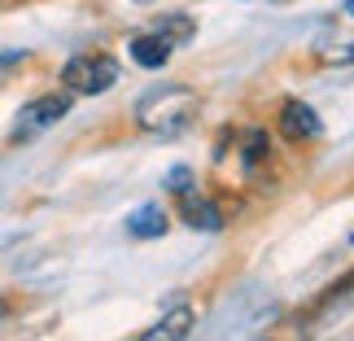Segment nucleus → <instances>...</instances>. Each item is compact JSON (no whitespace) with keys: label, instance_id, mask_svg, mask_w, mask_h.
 I'll return each instance as SVG.
<instances>
[{"label":"nucleus","instance_id":"nucleus-1","mask_svg":"<svg viewBox=\"0 0 354 341\" xmlns=\"http://www.w3.org/2000/svg\"><path fill=\"white\" fill-rule=\"evenodd\" d=\"M197 114V92L184 84H158L136 105V127L149 136H180Z\"/></svg>","mask_w":354,"mask_h":341},{"label":"nucleus","instance_id":"nucleus-2","mask_svg":"<svg viewBox=\"0 0 354 341\" xmlns=\"http://www.w3.org/2000/svg\"><path fill=\"white\" fill-rule=\"evenodd\" d=\"M122 79V66L110 53H75L71 62L62 66V88L71 97H105L114 84Z\"/></svg>","mask_w":354,"mask_h":341},{"label":"nucleus","instance_id":"nucleus-3","mask_svg":"<svg viewBox=\"0 0 354 341\" xmlns=\"http://www.w3.org/2000/svg\"><path fill=\"white\" fill-rule=\"evenodd\" d=\"M71 105H75L71 92H44V97L26 101L18 110L13 131H9V145H26V140H35V136H44L48 127H57V122L71 114Z\"/></svg>","mask_w":354,"mask_h":341},{"label":"nucleus","instance_id":"nucleus-4","mask_svg":"<svg viewBox=\"0 0 354 341\" xmlns=\"http://www.w3.org/2000/svg\"><path fill=\"white\" fill-rule=\"evenodd\" d=\"M276 127H280V136L289 145H310V140H319V136H324V122L315 114V105H306V101H284Z\"/></svg>","mask_w":354,"mask_h":341},{"label":"nucleus","instance_id":"nucleus-5","mask_svg":"<svg viewBox=\"0 0 354 341\" xmlns=\"http://www.w3.org/2000/svg\"><path fill=\"white\" fill-rule=\"evenodd\" d=\"M180 219L193 232H223V210L214 206L206 193H197V188L180 193Z\"/></svg>","mask_w":354,"mask_h":341},{"label":"nucleus","instance_id":"nucleus-6","mask_svg":"<svg viewBox=\"0 0 354 341\" xmlns=\"http://www.w3.org/2000/svg\"><path fill=\"white\" fill-rule=\"evenodd\" d=\"M127 53H131V62L140 66V71H162V66L171 62L175 44H171L167 35H158V31H145V35H131L127 39Z\"/></svg>","mask_w":354,"mask_h":341},{"label":"nucleus","instance_id":"nucleus-7","mask_svg":"<svg viewBox=\"0 0 354 341\" xmlns=\"http://www.w3.org/2000/svg\"><path fill=\"white\" fill-rule=\"evenodd\" d=\"M167 228H171V214L162 201H145V206H136L127 214V237L131 241H158V237H167Z\"/></svg>","mask_w":354,"mask_h":341},{"label":"nucleus","instance_id":"nucleus-8","mask_svg":"<svg viewBox=\"0 0 354 341\" xmlns=\"http://www.w3.org/2000/svg\"><path fill=\"white\" fill-rule=\"evenodd\" d=\"M193 306H171L167 315H162L149 333H140L136 341H188V333H193Z\"/></svg>","mask_w":354,"mask_h":341},{"label":"nucleus","instance_id":"nucleus-9","mask_svg":"<svg viewBox=\"0 0 354 341\" xmlns=\"http://www.w3.org/2000/svg\"><path fill=\"white\" fill-rule=\"evenodd\" d=\"M153 31H158V35H167L171 44L180 48V44H193L197 22L188 18V13H167V18H158V22H153Z\"/></svg>","mask_w":354,"mask_h":341},{"label":"nucleus","instance_id":"nucleus-10","mask_svg":"<svg viewBox=\"0 0 354 341\" xmlns=\"http://www.w3.org/2000/svg\"><path fill=\"white\" fill-rule=\"evenodd\" d=\"M271 158V136L263 127H254L250 136H245V149H241V162H245V175H254L258 171V162H267Z\"/></svg>","mask_w":354,"mask_h":341},{"label":"nucleus","instance_id":"nucleus-11","mask_svg":"<svg viewBox=\"0 0 354 341\" xmlns=\"http://www.w3.org/2000/svg\"><path fill=\"white\" fill-rule=\"evenodd\" d=\"M162 188H167V193H175V197L188 193V188H193V171H188V167H171L167 175H162Z\"/></svg>","mask_w":354,"mask_h":341},{"label":"nucleus","instance_id":"nucleus-12","mask_svg":"<svg viewBox=\"0 0 354 341\" xmlns=\"http://www.w3.org/2000/svg\"><path fill=\"white\" fill-rule=\"evenodd\" d=\"M18 62H26V48H9V53H0V71H5V66H18Z\"/></svg>","mask_w":354,"mask_h":341},{"label":"nucleus","instance_id":"nucleus-13","mask_svg":"<svg viewBox=\"0 0 354 341\" xmlns=\"http://www.w3.org/2000/svg\"><path fill=\"white\" fill-rule=\"evenodd\" d=\"M333 62H342V66H354V44H350V48H337V53H333Z\"/></svg>","mask_w":354,"mask_h":341},{"label":"nucleus","instance_id":"nucleus-14","mask_svg":"<svg viewBox=\"0 0 354 341\" xmlns=\"http://www.w3.org/2000/svg\"><path fill=\"white\" fill-rule=\"evenodd\" d=\"M9 320V297H0V324Z\"/></svg>","mask_w":354,"mask_h":341},{"label":"nucleus","instance_id":"nucleus-15","mask_svg":"<svg viewBox=\"0 0 354 341\" xmlns=\"http://www.w3.org/2000/svg\"><path fill=\"white\" fill-rule=\"evenodd\" d=\"M346 13H350V18H354V0H346Z\"/></svg>","mask_w":354,"mask_h":341},{"label":"nucleus","instance_id":"nucleus-16","mask_svg":"<svg viewBox=\"0 0 354 341\" xmlns=\"http://www.w3.org/2000/svg\"><path fill=\"white\" fill-rule=\"evenodd\" d=\"M131 5H153V0H131Z\"/></svg>","mask_w":354,"mask_h":341}]
</instances>
